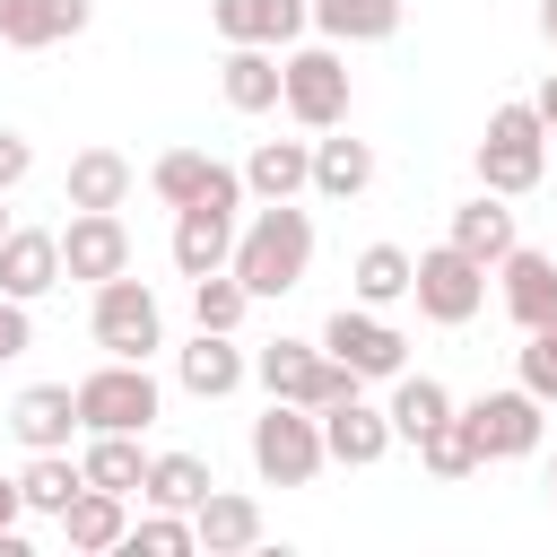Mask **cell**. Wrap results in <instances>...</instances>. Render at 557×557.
I'll return each mask as SVG.
<instances>
[{
    "label": "cell",
    "instance_id": "obj_1",
    "mask_svg": "<svg viewBox=\"0 0 557 557\" xmlns=\"http://www.w3.org/2000/svg\"><path fill=\"white\" fill-rule=\"evenodd\" d=\"M252 296H287V287H305V270H313V218L296 209V200H261L252 209V226H235V261H226Z\"/></svg>",
    "mask_w": 557,
    "mask_h": 557
},
{
    "label": "cell",
    "instance_id": "obj_2",
    "mask_svg": "<svg viewBox=\"0 0 557 557\" xmlns=\"http://www.w3.org/2000/svg\"><path fill=\"white\" fill-rule=\"evenodd\" d=\"M540 174H548V122H540V104H496L487 139H479V191L522 200V191H540Z\"/></svg>",
    "mask_w": 557,
    "mask_h": 557
},
{
    "label": "cell",
    "instance_id": "obj_3",
    "mask_svg": "<svg viewBox=\"0 0 557 557\" xmlns=\"http://www.w3.org/2000/svg\"><path fill=\"white\" fill-rule=\"evenodd\" d=\"M322 461H331V444H322V409H305V400H270V409L252 418V470H261V487H313Z\"/></svg>",
    "mask_w": 557,
    "mask_h": 557
},
{
    "label": "cell",
    "instance_id": "obj_4",
    "mask_svg": "<svg viewBox=\"0 0 557 557\" xmlns=\"http://www.w3.org/2000/svg\"><path fill=\"white\" fill-rule=\"evenodd\" d=\"M252 374H261V392L270 400H305V409H331V400H348L366 374L348 366V357H331L322 339H270L261 357H252Z\"/></svg>",
    "mask_w": 557,
    "mask_h": 557
},
{
    "label": "cell",
    "instance_id": "obj_5",
    "mask_svg": "<svg viewBox=\"0 0 557 557\" xmlns=\"http://www.w3.org/2000/svg\"><path fill=\"white\" fill-rule=\"evenodd\" d=\"M157 418V374L148 357H104L96 374H78V426L87 435H139Z\"/></svg>",
    "mask_w": 557,
    "mask_h": 557
},
{
    "label": "cell",
    "instance_id": "obj_6",
    "mask_svg": "<svg viewBox=\"0 0 557 557\" xmlns=\"http://www.w3.org/2000/svg\"><path fill=\"white\" fill-rule=\"evenodd\" d=\"M87 331H96V348L104 357H157L165 348V313H157V287L148 278H104L96 287V305H87Z\"/></svg>",
    "mask_w": 557,
    "mask_h": 557
},
{
    "label": "cell",
    "instance_id": "obj_7",
    "mask_svg": "<svg viewBox=\"0 0 557 557\" xmlns=\"http://www.w3.org/2000/svg\"><path fill=\"white\" fill-rule=\"evenodd\" d=\"M409 296H418V313H426V322L461 331V322L487 305V261H470V252L444 235L435 252H418V278H409Z\"/></svg>",
    "mask_w": 557,
    "mask_h": 557
},
{
    "label": "cell",
    "instance_id": "obj_8",
    "mask_svg": "<svg viewBox=\"0 0 557 557\" xmlns=\"http://www.w3.org/2000/svg\"><path fill=\"white\" fill-rule=\"evenodd\" d=\"M305 131H339L348 122V52L339 44H305L287 52V96H278Z\"/></svg>",
    "mask_w": 557,
    "mask_h": 557
},
{
    "label": "cell",
    "instance_id": "obj_9",
    "mask_svg": "<svg viewBox=\"0 0 557 557\" xmlns=\"http://www.w3.org/2000/svg\"><path fill=\"white\" fill-rule=\"evenodd\" d=\"M322 348L331 357H348L366 383H392V374H409V339L374 313V305H339L331 322H322Z\"/></svg>",
    "mask_w": 557,
    "mask_h": 557
},
{
    "label": "cell",
    "instance_id": "obj_10",
    "mask_svg": "<svg viewBox=\"0 0 557 557\" xmlns=\"http://www.w3.org/2000/svg\"><path fill=\"white\" fill-rule=\"evenodd\" d=\"M122 270H131V226H122V209H70V226H61V278L104 287V278H122Z\"/></svg>",
    "mask_w": 557,
    "mask_h": 557
},
{
    "label": "cell",
    "instance_id": "obj_11",
    "mask_svg": "<svg viewBox=\"0 0 557 557\" xmlns=\"http://www.w3.org/2000/svg\"><path fill=\"white\" fill-rule=\"evenodd\" d=\"M540 392H479L461 418H470V435H479V461H522V453H540Z\"/></svg>",
    "mask_w": 557,
    "mask_h": 557
},
{
    "label": "cell",
    "instance_id": "obj_12",
    "mask_svg": "<svg viewBox=\"0 0 557 557\" xmlns=\"http://www.w3.org/2000/svg\"><path fill=\"white\" fill-rule=\"evenodd\" d=\"M322 444H331V461H348V470H374L400 435H392V409H374L366 392H348V400H331L322 409Z\"/></svg>",
    "mask_w": 557,
    "mask_h": 557
},
{
    "label": "cell",
    "instance_id": "obj_13",
    "mask_svg": "<svg viewBox=\"0 0 557 557\" xmlns=\"http://www.w3.org/2000/svg\"><path fill=\"white\" fill-rule=\"evenodd\" d=\"M70 426H78V383H26L9 400V435L26 453H70Z\"/></svg>",
    "mask_w": 557,
    "mask_h": 557
},
{
    "label": "cell",
    "instance_id": "obj_14",
    "mask_svg": "<svg viewBox=\"0 0 557 557\" xmlns=\"http://www.w3.org/2000/svg\"><path fill=\"white\" fill-rule=\"evenodd\" d=\"M209 26L226 35V44H296L305 26H313V0H209Z\"/></svg>",
    "mask_w": 557,
    "mask_h": 557
},
{
    "label": "cell",
    "instance_id": "obj_15",
    "mask_svg": "<svg viewBox=\"0 0 557 557\" xmlns=\"http://www.w3.org/2000/svg\"><path fill=\"white\" fill-rule=\"evenodd\" d=\"M226 261H235V209H218V200L174 209V270H183V278H209V270H226Z\"/></svg>",
    "mask_w": 557,
    "mask_h": 557
},
{
    "label": "cell",
    "instance_id": "obj_16",
    "mask_svg": "<svg viewBox=\"0 0 557 557\" xmlns=\"http://www.w3.org/2000/svg\"><path fill=\"white\" fill-rule=\"evenodd\" d=\"M61 287V235L52 226H9L0 235V296H52Z\"/></svg>",
    "mask_w": 557,
    "mask_h": 557
},
{
    "label": "cell",
    "instance_id": "obj_17",
    "mask_svg": "<svg viewBox=\"0 0 557 557\" xmlns=\"http://www.w3.org/2000/svg\"><path fill=\"white\" fill-rule=\"evenodd\" d=\"M218 87H226V104H235V113H270V104L287 96V61H278L270 44H226Z\"/></svg>",
    "mask_w": 557,
    "mask_h": 557
},
{
    "label": "cell",
    "instance_id": "obj_18",
    "mask_svg": "<svg viewBox=\"0 0 557 557\" xmlns=\"http://www.w3.org/2000/svg\"><path fill=\"white\" fill-rule=\"evenodd\" d=\"M174 374H183L191 400H226V392L252 374V357L235 348V331H200L191 348H174Z\"/></svg>",
    "mask_w": 557,
    "mask_h": 557
},
{
    "label": "cell",
    "instance_id": "obj_19",
    "mask_svg": "<svg viewBox=\"0 0 557 557\" xmlns=\"http://www.w3.org/2000/svg\"><path fill=\"white\" fill-rule=\"evenodd\" d=\"M191 531H200V548H209V557L261 548V505H252V496H235V487H209V496L191 505Z\"/></svg>",
    "mask_w": 557,
    "mask_h": 557
},
{
    "label": "cell",
    "instance_id": "obj_20",
    "mask_svg": "<svg viewBox=\"0 0 557 557\" xmlns=\"http://www.w3.org/2000/svg\"><path fill=\"white\" fill-rule=\"evenodd\" d=\"M496 270H505V313H513L522 331L557 322V261H548V252H522V244H513Z\"/></svg>",
    "mask_w": 557,
    "mask_h": 557
},
{
    "label": "cell",
    "instance_id": "obj_21",
    "mask_svg": "<svg viewBox=\"0 0 557 557\" xmlns=\"http://www.w3.org/2000/svg\"><path fill=\"white\" fill-rule=\"evenodd\" d=\"M313 183V148L305 139H261L252 157H244V191L252 200H296Z\"/></svg>",
    "mask_w": 557,
    "mask_h": 557
},
{
    "label": "cell",
    "instance_id": "obj_22",
    "mask_svg": "<svg viewBox=\"0 0 557 557\" xmlns=\"http://www.w3.org/2000/svg\"><path fill=\"white\" fill-rule=\"evenodd\" d=\"M453 244H461L470 261H487V270H496V261L513 252V209H505V191L461 200V209H453Z\"/></svg>",
    "mask_w": 557,
    "mask_h": 557
},
{
    "label": "cell",
    "instance_id": "obj_23",
    "mask_svg": "<svg viewBox=\"0 0 557 557\" xmlns=\"http://www.w3.org/2000/svg\"><path fill=\"white\" fill-rule=\"evenodd\" d=\"M61 540H70V548H122V540H131V505H122L113 487H78L70 513H61Z\"/></svg>",
    "mask_w": 557,
    "mask_h": 557
},
{
    "label": "cell",
    "instance_id": "obj_24",
    "mask_svg": "<svg viewBox=\"0 0 557 557\" xmlns=\"http://www.w3.org/2000/svg\"><path fill=\"white\" fill-rule=\"evenodd\" d=\"M322 44H392L400 35V0H313Z\"/></svg>",
    "mask_w": 557,
    "mask_h": 557
},
{
    "label": "cell",
    "instance_id": "obj_25",
    "mask_svg": "<svg viewBox=\"0 0 557 557\" xmlns=\"http://www.w3.org/2000/svg\"><path fill=\"white\" fill-rule=\"evenodd\" d=\"M131 200V157L122 148H78L70 157V209H122Z\"/></svg>",
    "mask_w": 557,
    "mask_h": 557
},
{
    "label": "cell",
    "instance_id": "obj_26",
    "mask_svg": "<svg viewBox=\"0 0 557 557\" xmlns=\"http://www.w3.org/2000/svg\"><path fill=\"white\" fill-rule=\"evenodd\" d=\"M209 487H218V470H209L200 453H148V487H139L148 505H165V513H191Z\"/></svg>",
    "mask_w": 557,
    "mask_h": 557
},
{
    "label": "cell",
    "instance_id": "obj_27",
    "mask_svg": "<svg viewBox=\"0 0 557 557\" xmlns=\"http://www.w3.org/2000/svg\"><path fill=\"white\" fill-rule=\"evenodd\" d=\"M374 183V148L366 139H313V191L322 200H357Z\"/></svg>",
    "mask_w": 557,
    "mask_h": 557
},
{
    "label": "cell",
    "instance_id": "obj_28",
    "mask_svg": "<svg viewBox=\"0 0 557 557\" xmlns=\"http://www.w3.org/2000/svg\"><path fill=\"white\" fill-rule=\"evenodd\" d=\"M87 487H113V496H139L148 487V453H139V435H87Z\"/></svg>",
    "mask_w": 557,
    "mask_h": 557
},
{
    "label": "cell",
    "instance_id": "obj_29",
    "mask_svg": "<svg viewBox=\"0 0 557 557\" xmlns=\"http://www.w3.org/2000/svg\"><path fill=\"white\" fill-rule=\"evenodd\" d=\"M209 183H218V157H209V148H165V157L148 165V191H157L165 209H191Z\"/></svg>",
    "mask_w": 557,
    "mask_h": 557
},
{
    "label": "cell",
    "instance_id": "obj_30",
    "mask_svg": "<svg viewBox=\"0 0 557 557\" xmlns=\"http://www.w3.org/2000/svg\"><path fill=\"white\" fill-rule=\"evenodd\" d=\"M409 278H418V261H409L400 244H366V252H357V270H348L357 305H400V296H409Z\"/></svg>",
    "mask_w": 557,
    "mask_h": 557
},
{
    "label": "cell",
    "instance_id": "obj_31",
    "mask_svg": "<svg viewBox=\"0 0 557 557\" xmlns=\"http://www.w3.org/2000/svg\"><path fill=\"white\" fill-rule=\"evenodd\" d=\"M435 418H453V392H444L435 374H392V435L418 444Z\"/></svg>",
    "mask_w": 557,
    "mask_h": 557
},
{
    "label": "cell",
    "instance_id": "obj_32",
    "mask_svg": "<svg viewBox=\"0 0 557 557\" xmlns=\"http://www.w3.org/2000/svg\"><path fill=\"white\" fill-rule=\"evenodd\" d=\"M17 487H26V513H52V522H61V513H70V496L87 487V470H78L70 453H35V461L17 470Z\"/></svg>",
    "mask_w": 557,
    "mask_h": 557
},
{
    "label": "cell",
    "instance_id": "obj_33",
    "mask_svg": "<svg viewBox=\"0 0 557 557\" xmlns=\"http://www.w3.org/2000/svg\"><path fill=\"white\" fill-rule=\"evenodd\" d=\"M418 461H426L435 479H470V470H479V435H470V418H461V409L435 418V426L418 435Z\"/></svg>",
    "mask_w": 557,
    "mask_h": 557
},
{
    "label": "cell",
    "instance_id": "obj_34",
    "mask_svg": "<svg viewBox=\"0 0 557 557\" xmlns=\"http://www.w3.org/2000/svg\"><path fill=\"white\" fill-rule=\"evenodd\" d=\"M191 313H200V331H235L252 313V287L235 270H209V278H191Z\"/></svg>",
    "mask_w": 557,
    "mask_h": 557
},
{
    "label": "cell",
    "instance_id": "obj_35",
    "mask_svg": "<svg viewBox=\"0 0 557 557\" xmlns=\"http://www.w3.org/2000/svg\"><path fill=\"white\" fill-rule=\"evenodd\" d=\"M122 548H139V557H183V548H200V531H191V513H148V522H131V540Z\"/></svg>",
    "mask_w": 557,
    "mask_h": 557
},
{
    "label": "cell",
    "instance_id": "obj_36",
    "mask_svg": "<svg viewBox=\"0 0 557 557\" xmlns=\"http://www.w3.org/2000/svg\"><path fill=\"white\" fill-rule=\"evenodd\" d=\"M522 392H540V400H557V322H540V331H522Z\"/></svg>",
    "mask_w": 557,
    "mask_h": 557
},
{
    "label": "cell",
    "instance_id": "obj_37",
    "mask_svg": "<svg viewBox=\"0 0 557 557\" xmlns=\"http://www.w3.org/2000/svg\"><path fill=\"white\" fill-rule=\"evenodd\" d=\"M0 44H17V52H44V44H52V26H44V0H0Z\"/></svg>",
    "mask_w": 557,
    "mask_h": 557
},
{
    "label": "cell",
    "instance_id": "obj_38",
    "mask_svg": "<svg viewBox=\"0 0 557 557\" xmlns=\"http://www.w3.org/2000/svg\"><path fill=\"white\" fill-rule=\"evenodd\" d=\"M35 348V322H26V296H0V366Z\"/></svg>",
    "mask_w": 557,
    "mask_h": 557
},
{
    "label": "cell",
    "instance_id": "obj_39",
    "mask_svg": "<svg viewBox=\"0 0 557 557\" xmlns=\"http://www.w3.org/2000/svg\"><path fill=\"white\" fill-rule=\"evenodd\" d=\"M87 17H96V0H44V26H52V44H61V35H78Z\"/></svg>",
    "mask_w": 557,
    "mask_h": 557
},
{
    "label": "cell",
    "instance_id": "obj_40",
    "mask_svg": "<svg viewBox=\"0 0 557 557\" xmlns=\"http://www.w3.org/2000/svg\"><path fill=\"white\" fill-rule=\"evenodd\" d=\"M26 165H35V148H26L17 131H0V191H17V183H26Z\"/></svg>",
    "mask_w": 557,
    "mask_h": 557
},
{
    "label": "cell",
    "instance_id": "obj_41",
    "mask_svg": "<svg viewBox=\"0 0 557 557\" xmlns=\"http://www.w3.org/2000/svg\"><path fill=\"white\" fill-rule=\"evenodd\" d=\"M17 513H26V487H17V479H0V540L17 531Z\"/></svg>",
    "mask_w": 557,
    "mask_h": 557
},
{
    "label": "cell",
    "instance_id": "obj_42",
    "mask_svg": "<svg viewBox=\"0 0 557 557\" xmlns=\"http://www.w3.org/2000/svg\"><path fill=\"white\" fill-rule=\"evenodd\" d=\"M531 104H540V122H548V139H557V70L540 78V96H531Z\"/></svg>",
    "mask_w": 557,
    "mask_h": 557
},
{
    "label": "cell",
    "instance_id": "obj_43",
    "mask_svg": "<svg viewBox=\"0 0 557 557\" xmlns=\"http://www.w3.org/2000/svg\"><path fill=\"white\" fill-rule=\"evenodd\" d=\"M540 35H548V52H557V0H540Z\"/></svg>",
    "mask_w": 557,
    "mask_h": 557
},
{
    "label": "cell",
    "instance_id": "obj_44",
    "mask_svg": "<svg viewBox=\"0 0 557 557\" xmlns=\"http://www.w3.org/2000/svg\"><path fill=\"white\" fill-rule=\"evenodd\" d=\"M0 235H9V209H0Z\"/></svg>",
    "mask_w": 557,
    "mask_h": 557
},
{
    "label": "cell",
    "instance_id": "obj_45",
    "mask_svg": "<svg viewBox=\"0 0 557 557\" xmlns=\"http://www.w3.org/2000/svg\"><path fill=\"white\" fill-rule=\"evenodd\" d=\"M548 496H557V470H548Z\"/></svg>",
    "mask_w": 557,
    "mask_h": 557
}]
</instances>
